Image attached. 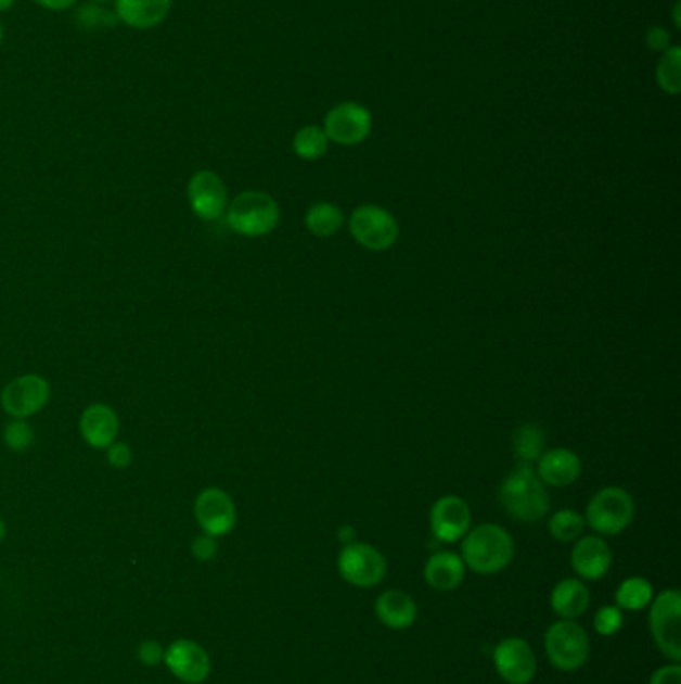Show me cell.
I'll list each match as a JSON object with an SVG mask.
<instances>
[{"instance_id": "13", "label": "cell", "mask_w": 681, "mask_h": 684, "mask_svg": "<svg viewBox=\"0 0 681 684\" xmlns=\"http://www.w3.org/2000/svg\"><path fill=\"white\" fill-rule=\"evenodd\" d=\"M194 517L206 534L224 536L236 527V507L232 496L222 489H204L194 501Z\"/></svg>"}, {"instance_id": "38", "label": "cell", "mask_w": 681, "mask_h": 684, "mask_svg": "<svg viewBox=\"0 0 681 684\" xmlns=\"http://www.w3.org/2000/svg\"><path fill=\"white\" fill-rule=\"evenodd\" d=\"M338 539H340V543L346 545H352L354 539H356V531H354L352 527H342L340 532H338Z\"/></svg>"}, {"instance_id": "24", "label": "cell", "mask_w": 681, "mask_h": 684, "mask_svg": "<svg viewBox=\"0 0 681 684\" xmlns=\"http://www.w3.org/2000/svg\"><path fill=\"white\" fill-rule=\"evenodd\" d=\"M545 431L538 425H524L514 434V455L517 463L531 465L536 463L545 451Z\"/></svg>"}, {"instance_id": "33", "label": "cell", "mask_w": 681, "mask_h": 684, "mask_svg": "<svg viewBox=\"0 0 681 684\" xmlns=\"http://www.w3.org/2000/svg\"><path fill=\"white\" fill-rule=\"evenodd\" d=\"M106 460L114 469H128L132 463V451L127 443H113L106 448Z\"/></svg>"}, {"instance_id": "29", "label": "cell", "mask_w": 681, "mask_h": 684, "mask_svg": "<svg viewBox=\"0 0 681 684\" xmlns=\"http://www.w3.org/2000/svg\"><path fill=\"white\" fill-rule=\"evenodd\" d=\"M2 443L13 453H25L35 443V431L26 418H13L2 431Z\"/></svg>"}, {"instance_id": "9", "label": "cell", "mask_w": 681, "mask_h": 684, "mask_svg": "<svg viewBox=\"0 0 681 684\" xmlns=\"http://www.w3.org/2000/svg\"><path fill=\"white\" fill-rule=\"evenodd\" d=\"M51 401V384L40 375H23L11 380L0 394L2 410L13 418H28L40 413Z\"/></svg>"}, {"instance_id": "20", "label": "cell", "mask_w": 681, "mask_h": 684, "mask_svg": "<svg viewBox=\"0 0 681 684\" xmlns=\"http://www.w3.org/2000/svg\"><path fill=\"white\" fill-rule=\"evenodd\" d=\"M464 577H466L464 560L455 553H448V550L432 555L424 567L426 583L440 593L455 591L460 584L464 583Z\"/></svg>"}, {"instance_id": "36", "label": "cell", "mask_w": 681, "mask_h": 684, "mask_svg": "<svg viewBox=\"0 0 681 684\" xmlns=\"http://www.w3.org/2000/svg\"><path fill=\"white\" fill-rule=\"evenodd\" d=\"M650 684H681V664L671 662L654 671Z\"/></svg>"}, {"instance_id": "30", "label": "cell", "mask_w": 681, "mask_h": 684, "mask_svg": "<svg viewBox=\"0 0 681 684\" xmlns=\"http://www.w3.org/2000/svg\"><path fill=\"white\" fill-rule=\"evenodd\" d=\"M76 25L82 26V28H89V30H97V28H113L118 25V18L116 14L102 9L101 4L92 2V4H85L76 11Z\"/></svg>"}, {"instance_id": "17", "label": "cell", "mask_w": 681, "mask_h": 684, "mask_svg": "<svg viewBox=\"0 0 681 684\" xmlns=\"http://www.w3.org/2000/svg\"><path fill=\"white\" fill-rule=\"evenodd\" d=\"M118 429H120L118 415L114 413L113 406L104 403L89 405L80 415V434L85 443L97 451L108 448L111 444L116 443Z\"/></svg>"}, {"instance_id": "15", "label": "cell", "mask_w": 681, "mask_h": 684, "mask_svg": "<svg viewBox=\"0 0 681 684\" xmlns=\"http://www.w3.org/2000/svg\"><path fill=\"white\" fill-rule=\"evenodd\" d=\"M165 662L168 671L177 676L178 681L189 684H201L210 674V657L204 646L178 638L165 650Z\"/></svg>"}, {"instance_id": "31", "label": "cell", "mask_w": 681, "mask_h": 684, "mask_svg": "<svg viewBox=\"0 0 681 684\" xmlns=\"http://www.w3.org/2000/svg\"><path fill=\"white\" fill-rule=\"evenodd\" d=\"M593 626H595V633L602 634V636H614V634L619 633L621 626H624L621 608L612 607V605L600 608L595 612Z\"/></svg>"}, {"instance_id": "40", "label": "cell", "mask_w": 681, "mask_h": 684, "mask_svg": "<svg viewBox=\"0 0 681 684\" xmlns=\"http://www.w3.org/2000/svg\"><path fill=\"white\" fill-rule=\"evenodd\" d=\"M673 21H676V26H678V28H680V26H681V21H680V2H676V7H673Z\"/></svg>"}, {"instance_id": "3", "label": "cell", "mask_w": 681, "mask_h": 684, "mask_svg": "<svg viewBox=\"0 0 681 684\" xmlns=\"http://www.w3.org/2000/svg\"><path fill=\"white\" fill-rule=\"evenodd\" d=\"M224 215H227L228 227L232 228L236 235L258 239V237L270 235L278 227L280 206L266 192L246 190L228 203Z\"/></svg>"}, {"instance_id": "4", "label": "cell", "mask_w": 681, "mask_h": 684, "mask_svg": "<svg viewBox=\"0 0 681 684\" xmlns=\"http://www.w3.org/2000/svg\"><path fill=\"white\" fill-rule=\"evenodd\" d=\"M635 517L631 494L619 486H606L593 494L586 508V524L600 536H616L626 531Z\"/></svg>"}, {"instance_id": "19", "label": "cell", "mask_w": 681, "mask_h": 684, "mask_svg": "<svg viewBox=\"0 0 681 684\" xmlns=\"http://www.w3.org/2000/svg\"><path fill=\"white\" fill-rule=\"evenodd\" d=\"M172 0H114V14L118 23L149 30L160 25L170 14Z\"/></svg>"}, {"instance_id": "27", "label": "cell", "mask_w": 681, "mask_h": 684, "mask_svg": "<svg viewBox=\"0 0 681 684\" xmlns=\"http://www.w3.org/2000/svg\"><path fill=\"white\" fill-rule=\"evenodd\" d=\"M656 80L659 89L671 97L680 94L681 90V49L669 47L661 52V59L657 61Z\"/></svg>"}, {"instance_id": "39", "label": "cell", "mask_w": 681, "mask_h": 684, "mask_svg": "<svg viewBox=\"0 0 681 684\" xmlns=\"http://www.w3.org/2000/svg\"><path fill=\"white\" fill-rule=\"evenodd\" d=\"M14 2H16V0H0V13L11 11L14 7Z\"/></svg>"}, {"instance_id": "23", "label": "cell", "mask_w": 681, "mask_h": 684, "mask_svg": "<svg viewBox=\"0 0 681 684\" xmlns=\"http://www.w3.org/2000/svg\"><path fill=\"white\" fill-rule=\"evenodd\" d=\"M306 228L310 230V235L320 237V239H329L340 232L346 218L342 213L340 206L332 203H316L308 208L306 213Z\"/></svg>"}, {"instance_id": "6", "label": "cell", "mask_w": 681, "mask_h": 684, "mask_svg": "<svg viewBox=\"0 0 681 684\" xmlns=\"http://www.w3.org/2000/svg\"><path fill=\"white\" fill-rule=\"evenodd\" d=\"M348 228L354 241L372 253H384L400 237L398 220L378 204H362L354 208Z\"/></svg>"}, {"instance_id": "25", "label": "cell", "mask_w": 681, "mask_h": 684, "mask_svg": "<svg viewBox=\"0 0 681 684\" xmlns=\"http://www.w3.org/2000/svg\"><path fill=\"white\" fill-rule=\"evenodd\" d=\"M654 598V586L642 577H631L619 584L616 603L621 610H644Z\"/></svg>"}, {"instance_id": "8", "label": "cell", "mask_w": 681, "mask_h": 684, "mask_svg": "<svg viewBox=\"0 0 681 684\" xmlns=\"http://www.w3.org/2000/svg\"><path fill=\"white\" fill-rule=\"evenodd\" d=\"M386 558L378 548L367 543H352L342 548L338 557V570L346 583L358 588H372L386 577Z\"/></svg>"}, {"instance_id": "41", "label": "cell", "mask_w": 681, "mask_h": 684, "mask_svg": "<svg viewBox=\"0 0 681 684\" xmlns=\"http://www.w3.org/2000/svg\"><path fill=\"white\" fill-rule=\"evenodd\" d=\"M4 536H7V524H4V520L0 519V543L4 541Z\"/></svg>"}, {"instance_id": "35", "label": "cell", "mask_w": 681, "mask_h": 684, "mask_svg": "<svg viewBox=\"0 0 681 684\" xmlns=\"http://www.w3.org/2000/svg\"><path fill=\"white\" fill-rule=\"evenodd\" d=\"M645 47H647L650 51H668L669 47H671V37H669L668 30H666L664 26H652V28L645 33Z\"/></svg>"}, {"instance_id": "37", "label": "cell", "mask_w": 681, "mask_h": 684, "mask_svg": "<svg viewBox=\"0 0 681 684\" xmlns=\"http://www.w3.org/2000/svg\"><path fill=\"white\" fill-rule=\"evenodd\" d=\"M33 2H37L38 7H42L47 11H54V13L68 11L70 7L76 4V0H33Z\"/></svg>"}, {"instance_id": "11", "label": "cell", "mask_w": 681, "mask_h": 684, "mask_svg": "<svg viewBox=\"0 0 681 684\" xmlns=\"http://www.w3.org/2000/svg\"><path fill=\"white\" fill-rule=\"evenodd\" d=\"M493 667L507 684H530L538 671V660L528 641L507 636L493 648Z\"/></svg>"}, {"instance_id": "21", "label": "cell", "mask_w": 681, "mask_h": 684, "mask_svg": "<svg viewBox=\"0 0 681 684\" xmlns=\"http://www.w3.org/2000/svg\"><path fill=\"white\" fill-rule=\"evenodd\" d=\"M376 617L391 631H404L416 622V603L404 591H386L376 600Z\"/></svg>"}, {"instance_id": "1", "label": "cell", "mask_w": 681, "mask_h": 684, "mask_svg": "<svg viewBox=\"0 0 681 684\" xmlns=\"http://www.w3.org/2000/svg\"><path fill=\"white\" fill-rule=\"evenodd\" d=\"M514 539L500 524H478L462 539L460 557L466 569L474 570L476 574H496L504 570L514 560Z\"/></svg>"}, {"instance_id": "42", "label": "cell", "mask_w": 681, "mask_h": 684, "mask_svg": "<svg viewBox=\"0 0 681 684\" xmlns=\"http://www.w3.org/2000/svg\"><path fill=\"white\" fill-rule=\"evenodd\" d=\"M2 40H4V25H2V18H0V45H2Z\"/></svg>"}, {"instance_id": "12", "label": "cell", "mask_w": 681, "mask_h": 684, "mask_svg": "<svg viewBox=\"0 0 681 684\" xmlns=\"http://www.w3.org/2000/svg\"><path fill=\"white\" fill-rule=\"evenodd\" d=\"M190 208L203 220H218L228 208V189L224 180L213 170H198L189 180Z\"/></svg>"}, {"instance_id": "10", "label": "cell", "mask_w": 681, "mask_h": 684, "mask_svg": "<svg viewBox=\"0 0 681 684\" xmlns=\"http://www.w3.org/2000/svg\"><path fill=\"white\" fill-rule=\"evenodd\" d=\"M324 132L336 144L356 147L370 137L372 114L364 104L340 102L324 116Z\"/></svg>"}, {"instance_id": "18", "label": "cell", "mask_w": 681, "mask_h": 684, "mask_svg": "<svg viewBox=\"0 0 681 684\" xmlns=\"http://www.w3.org/2000/svg\"><path fill=\"white\" fill-rule=\"evenodd\" d=\"M536 474L545 486L564 489L580 479L581 460L569 448H554V451H543V455L536 460Z\"/></svg>"}, {"instance_id": "34", "label": "cell", "mask_w": 681, "mask_h": 684, "mask_svg": "<svg viewBox=\"0 0 681 684\" xmlns=\"http://www.w3.org/2000/svg\"><path fill=\"white\" fill-rule=\"evenodd\" d=\"M139 659L146 667H156L165 660V648L156 641H142L139 646Z\"/></svg>"}, {"instance_id": "26", "label": "cell", "mask_w": 681, "mask_h": 684, "mask_svg": "<svg viewBox=\"0 0 681 684\" xmlns=\"http://www.w3.org/2000/svg\"><path fill=\"white\" fill-rule=\"evenodd\" d=\"M329 137L324 132V128L314 127V125H308L303 127L292 140V149L294 152L304 159V161H316L320 156H324L329 151Z\"/></svg>"}, {"instance_id": "43", "label": "cell", "mask_w": 681, "mask_h": 684, "mask_svg": "<svg viewBox=\"0 0 681 684\" xmlns=\"http://www.w3.org/2000/svg\"><path fill=\"white\" fill-rule=\"evenodd\" d=\"M92 2H97V4H102V2H108V0H92Z\"/></svg>"}, {"instance_id": "16", "label": "cell", "mask_w": 681, "mask_h": 684, "mask_svg": "<svg viewBox=\"0 0 681 684\" xmlns=\"http://www.w3.org/2000/svg\"><path fill=\"white\" fill-rule=\"evenodd\" d=\"M612 550L602 536H580L571 548V567L583 581H600L612 569Z\"/></svg>"}, {"instance_id": "28", "label": "cell", "mask_w": 681, "mask_h": 684, "mask_svg": "<svg viewBox=\"0 0 681 684\" xmlns=\"http://www.w3.org/2000/svg\"><path fill=\"white\" fill-rule=\"evenodd\" d=\"M586 529V519L580 512L571 510V508H562L552 515V519L548 522V531L560 543H574L578 541Z\"/></svg>"}, {"instance_id": "32", "label": "cell", "mask_w": 681, "mask_h": 684, "mask_svg": "<svg viewBox=\"0 0 681 684\" xmlns=\"http://www.w3.org/2000/svg\"><path fill=\"white\" fill-rule=\"evenodd\" d=\"M192 555L198 558V560H213L216 557V553H218V543H216V536H210V534H198L194 541H192Z\"/></svg>"}, {"instance_id": "14", "label": "cell", "mask_w": 681, "mask_h": 684, "mask_svg": "<svg viewBox=\"0 0 681 684\" xmlns=\"http://www.w3.org/2000/svg\"><path fill=\"white\" fill-rule=\"evenodd\" d=\"M429 527L438 541L458 543L472 529V510L464 498L448 494L438 498L429 510Z\"/></svg>"}, {"instance_id": "22", "label": "cell", "mask_w": 681, "mask_h": 684, "mask_svg": "<svg viewBox=\"0 0 681 684\" xmlns=\"http://www.w3.org/2000/svg\"><path fill=\"white\" fill-rule=\"evenodd\" d=\"M552 610L564 621H576L590 607V591L578 579H564L552 591Z\"/></svg>"}, {"instance_id": "5", "label": "cell", "mask_w": 681, "mask_h": 684, "mask_svg": "<svg viewBox=\"0 0 681 684\" xmlns=\"http://www.w3.org/2000/svg\"><path fill=\"white\" fill-rule=\"evenodd\" d=\"M543 646L550 664L562 672L580 671L590 659V636L574 621H557L545 631Z\"/></svg>"}, {"instance_id": "2", "label": "cell", "mask_w": 681, "mask_h": 684, "mask_svg": "<svg viewBox=\"0 0 681 684\" xmlns=\"http://www.w3.org/2000/svg\"><path fill=\"white\" fill-rule=\"evenodd\" d=\"M500 503L512 519L536 522L550 512V494L545 491L536 469L526 463H517L504 482L500 484Z\"/></svg>"}, {"instance_id": "7", "label": "cell", "mask_w": 681, "mask_h": 684, "mask_svg": "<svg viewBox=\"0 0 681 684\" xmlns=\"http://www.w3.org/2000/svg\"><path fill=\"white\" fill-rule=\"evenodd\" d=\"M681 595L669 588L650 603V631L671 662H681Z\"/></svg>"}]
</instances>
